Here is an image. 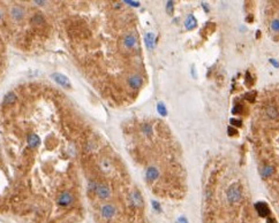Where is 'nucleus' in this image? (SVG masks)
Segmentation results:
<instances>
[{
    "label": "nucleus",
    "instance_id": "nucleus-1",
    "mask_svg": "<svg viewBox=\"0 0 279 223\" xmlns=\"http://www.w3.org/2000/svg\"><path fill=\"white\" fill-rule=\"evenodd\" d=\"M227 199L231 204H235L241 200V189L238 185H232L227 190Z\"/></svg>",
    "mask_w": 279,
    "mask_h": 223
},
{
    "label": "nucleus",
    "instance_id": "nucleus-2",
    "mask_svg": "<svg viewBox=\"0 0 279 223\" xmlns=\"http://www.w3.org/2000/svg\"><path fill=\"white\" fill-rule=\"evenodd\" d=\"M255 209H256V212L258 213V215L262 216V217H266V216H269V214H270L269 206L265 204V203H263V201L256 203Z\"/></svg>",
    "mask_w": 279,
    "mask_h": 223
},
{
    "label": "nucleus",
    "instance_id": "nucleus-3",
    "mask_svg": "<svg viewBox=\"0 0 279 223\" xmlns=\"http://www.w3.org/2000/svg\"><path fill=\"white\" fill-rule=\"evenodd\" d=\"M51 77H52L54 81L57 82L58 84H60V85L65 86V87H68V86L71 85V83H69V80L67 78L65 75H62V74H59V72H54V74H52L51 75Z\"/></svg>",
    "mask_w": 279,
    "mask_h": 223
},
{
    "label": "nucleus",
    "instance_id": "nucleus-4",
    "mask_svg": "<svg viewBox=\"0 0 279 223\" xmlns=\"http://www.w3.org/2000/svg\"><path fill=\"white\" fill-rule=\"evenodd\" d=\"M128 84H129V86L134 87V89H138L143 84L142 77L140 76V75H133V76H130L128 78Z\"/></svg>",
    "mask_w": 279,
    "mask_h": 223
},
{
    "label": "nucleus",
    "instance_id": "nucleus-5",
    "mask_svg": "<svg viewBox=\"0 0 279 223\" xmlns=\"http://www.w3.org/2000/svg\"><path fill=\"white\" fill-rule=\"evenodd\" d=\"M72 200H73V198H72L71 193L65 192V193H62V195L59 197V199H58V205L65 207V206H68V205L71 204Z\"/></svg>",
    "mask_w": 279,
    "mask_h": 223
},
{
    "label": "nucleus",
    "instance_id": "nucleus-6",
    "mask_svg": "<svg viewBox=\"0 0 279 223\" xmlns=\"http://www.w3.org/2000/svg\"><path fill=\"white\" fill-rule=\"evenodd\" d=\"M114 213H115V208L112 205H105L102 207V215L105 218H111L114 215Z\"/></svg>",
    "mask_w": 279,
    "mask_h": 223
},
{
    "label": "nucleus",
    "instance_id": "nucleus-7",
    "mask_svg": "<svg viewBox=\"0 0 279 223\" xmlns=\"http://www.w3.org/2000/svg\"><path fill=\"white\" fill-rule=\"evenodd\" d=\"M96 192H97L98 197L103 198V199H104V198H107V197L110 195V189L104 184L98 185V186H97V189H96Z\"/></svg>",
    "mask_w": 279,
    "mask_h": 223
},
{
    "label": "nucleus",
    "instance_id": "nucleus-8",
    "mask_svg": "<svg viewBox=\"0 0 279 223\" xmlns=\"http://www.w3.org/2000/svg\"><path fill=\"white\" fill-rule=\"evenodd\" d=\"M123 44H125V46L128 48L134 47L135 44H136V37L133 36V35H127V36L125 37V39H123Z\"/></svg>",
    "mask_w": 279,
    "mask_h": 223
},
{
    "label": "nucleus",
    "instance_id": "nucleus-9",
    "mask_svg": "<svg viewBox=\"0 0 279 223\" xmlns=\"http://www.w3.org/2000/svg\"><path fill=\"white\" fill-rule=\"evenodd\" d=\"M186 28L188 29V30H193V29L196 28V25H197V21H196V19L194 17V15H188V17H187V20H186Z\"/></svg>",
    "mask_w": 279,
    "mask_h": 223
},
{
    "label": "nucleus",
    "instance_id": "nucleus-10",
    "mask_svg": "<svg viewBox=\"0 0 279 223\" xmlns=\"http://www.w3.org/2000/svg\"><path fill=\"white\" fill-rule=\"evenodd\" d=\"M274 173V168L272 166H264L261 169V175L264 178H268L270 176H272Z\"/></svg>",
    "mask_w": 279,
    "mask_h": 223
},
{
    "label": "nucleus",
    "instance_id": "nucleus-11",
    "mask_svg": "<svg viewBox=\"0 0 279 223\" xmlns=\"http://www.w3.org/2000/svg\"><path fill=\"white\" fill-rule=\"evenodd\" d=\"M266 115L273 120L279 119V112L274 106H269V107L266 108Z\"/></svg>",
    "mask_w": 279,
    "mask_h": 223
},
{
    "label": "nucleus",
    "instance_id": "nucleus-12",
    "mask_svg": "<svg viewBox=\"0 0 279 223\" xmlns=\"http://www.w3.org/2000/svg\"><path fill=\"white\" fill-rule=\"evenodd\" d=\"M144 40H145L147 47L149 48V50H151V48L153 47V45H155V35L151 32L147 33L145 37H144Z\"/></svg>",
    "mask_w": 279,
    "mask_h": 223
},
{
    "label": "nucleus",
    "instance_id": "nucleus-13",
    "mask_svg": "<svg viewBox=\"0 0 279 223\" xmlns=\"http://www.w3.org/2000/svg\"><path fill=\"white\" fill-rule=\"evenodd\" d=\"M12 16L16 20H21L23 17V9L19 6H14L12 8Z\"/></svg>",
    "mask_w": 279,
    "mask_h": 223
},
{
    "label": "nucleus",
    "instance_id": "nucleus-14",
    "mask_svg": "<svg viewBox=\"0 0 279 223\" xmlns=\"http://www.w3.org/2000/svg\"><path fill=\"white\" fill-rule=\"evenodd\" d=\"M158 175H159V173H158V170H157L155 167H150L147 170V178L149 180H156L157 177H158Z\"/></svg>",
    "mask_w": 279,
    "mask_h": 223
},
{
    "label": "nucleus",
    "instance_id": "nucleus-15",
    "mask_svg": "<svg viewBox=\"0 0 279 223\" xmlns=\"http://www.w3.org/2000/svg\"><path fill=\"white\" fill-rule=\"evenodd\" d=\"M28 143L31 147H37L39 145V143H41V140H39V137H38L37 135L31 133V135H29L28 137Z\"/></svg>",
    "mask_w": 279,
    "mask_h": 223
},
{
    "label": "nucleus",
    "instance_id": "nucleus-16",
    "mask_svg": "<svg viewBox=\"0 0 279 223\" xmlns=\"http://www.w3.org/2000/svg\"><path fill=\"white\" fill-rule=\"evenodd\" d=\"M132 200L133 203H134V205L135 206H142V198H141V195H140V193L138 192H135V193H133L132 195Z\"/></svg>",
    "mask_w": 279,
    "mask_h": 223
},
{
    "label": "nucleus",
    "instance_id": "nucleus-17",
    "mask_svg": "<svg viewBox=\"0 0 279 223\" xmlns=\"http://www.w3.org/2000/svg\"><path fill=\"white\" fill-rule=\"evenodd\" d=\"M15 99H16V97H15L14 93H7V95H5V98H4V104L5 105H8V104H13L15 101Z\"/></svg>",
    "mask_w": 279,
    "mask_h": 223
},
{
    "label": "nucleus",
    "instance_id": "nucleus-18",
    "mask_svg": "<svg viewBox=\"0 0 279 223\" xmlns=\"http://www.w3.org/2000/svg\"><path fill=\"white\" fill-rule=\"evenodd\" d=\"M157 110H158V113L161 115H163V116H166L167 115V110H166V107L165 105L163 104V102H159V104L157 105Z\"/></svg>",
    "mask_w": 279,
    "mask_h": 223
},
{
    "label": "nucleus",
    "instance_id": "nucleus-19",
    "mask_svg": "<svg viewBox=\"0 0 279 223\" xmlns=\"http://www.w3.org/2000/svg\"><path fill=\"white\" fill-rule=\"evenodd\" d=\"M271 30L274 32H279V19H276L271 22Z\"/></svg>",
    "mask_w": 279,
    "mask_h": 223
},
{
    "label": "nucleus",
    "instance_id": "nucleus-20",
    "mask_svg": "<svg viewBox=\"0 0 279 223\" xmlns=\"http://www.w3.org/2000/svg\"><path fill=\"white\" fill-rule=\"evenodd\" d=\"M255 97H256V92L255 91H253V92H249V93H247L246 95H245V98H246L249 102H254V100H255Z\"/></svg>",
    "mask_w": 279,
    "mask_h": 223
},
{
    "label": "nucleus",
    "instance_id": "nucleus-21",
    "mask_svg": "<svg viewBox=\"0 0 279 223\" xmlns=\"http://www.w3.org/2000/svg\"><path fill=\"white\" fill-rule=\"evenodd\" d=\"M253 83H254V81H253V77H251L250 72H249V71H247L246 72V84L248 86H251L253 85Z\"/></svg>",
    "mask_w": 279,
    "mask_h": 223
},
{
    "label": "nucleus",
    "instance_id": "nucleus-22",
    "mask_svg": "<svg viewBox=\"0 0 279 223\" xmlns=\"http://www.w3.org/2000/svg\"><path fill=\"white\" fill-rule=\"evenodd\" d=\"M241 112H242V107L240 105H235L234 108L232 109V113H233V114H240Z\"/></svg>",
    "mask_w": 279,
    "mask_h": 223
},
{
    "label": "nucleus",
    "instance_id": "nucleus-23",
    "mask_svg": "<svg viewBox=\"0 0 279 223\" xmlns=\"http://www.w3.org/2000/svg\"><path fill=\"white\" fill-rule=\"evenodd\" d=\"M152 204V207H153V209H156L157 212H161V205L158 204L157 201H155V200H152L151 201Z\"/></svg>",
    "mask_w": 279,
    "mask_h": 223
},
{
    "label": "nucleus",
    "instance_id": "nucleus-24",
    "mask_svg": "<svg viewBox=\"0 0 279 223\" xmlns=\"http://www.w3.org/2000/svg\"><path fill=\"white\" fill-rule=\"evenodd\" d=\"M232 125H235V127H241V121L240 120H235V119H231L230 120Z\"/></svg>",
    "mask_w": 279,
    "mask_h": 223
},
{
    "label": "nucleus",
    "instance_id": "nucleus-25",
    "mask_svg": "<svg viewBox=\"0 0 279 223\" xmlns=\"http://www.w3.org/2000/svg\"><path fill=\"white\" fill-rule=\"evenodd\" d=\"M143 130H144V132L147 133V135H150V132H152V128L149 124H144L143 125Z\"/></svg>",
    "mask_w": 279,
    "mask_h": 223
},
{
    "label": "nucleus",
    "instance_id": "nucleus-26",
    "mask_svg": "<svg viewBox=\"0 0 279 223\" xmlns=\"http://www.w3.org/2000/svg\"><path fill=\"white\" fill-rule=\"evenodd\" d=\"M33 21L35 22V23H42V22H43V17L41 16V15H35V16H33Z\"/></svg>",
    "mask_w": 279,
    "mask_h": 223
},
{
    "label": "nucleus",
    "instance_id": "nucleus-27",
    "mask_svg": "<svg viewBox=\"0 0 279 223\" xmlns=\"http://www.w3.org/2000/svg\"><path fill=\"white\" fill-rule=\"evenodd\" d=\"M125 2H126V4H128V5H130V6H135V7H138V6H140V2H138V1H130V0H125Z\"/></svg>",
    "mask_w": 279,
    "mask_h": 223
},
{
    "label": "nucleus",
    "instance_id": "nucleus-28",
    "mask_svg": "<svg viewBox=\"0 0 279 223\" xmlns=\"http://www.w3.org/2000/svg\"><path fill=\"white\" fill-rule=\"evenodd\" d=\"M227 131H228V135H230V136H235V135L238 133L237 130H235V129H233V128H231V127H228Z\"/></svg>",
    "mask_w": 279,
    "mask_h": 223
},
{
    "label": "nucleus",
    "instance_id": "nucleus-29",
    "mask_svg": "<svg viewBox=\"0 0 279 223\" xmlns=\"http://www.w3.org/2000/svg\"><path fill=\"white\" fill-rule=\"evenodd\" d=\"M176 223H188V220L184 217V216H180V217L178 218Z\"/></svg>",
    "mask_w": 279,
    "mask_h": 223
},
{
    "label": "nucleus",
    "instance_id": "nucleus-30",
    "mask_svg": "<svg viewBox=\"0 0 279 223\" xmlns=\"http://www.w3.org/2000/svg\"><path fill=\"white\" fill-rule=\"evenodd\" d=\"M172 9H173V1H169L167 2V12H172Z\"/></svg>",
    "mask_w": 279,
    "mask_h": 223
},
{
    "label": "nucleus",
    "instance_id": "nucleus-31",
    "mask_svg": "<svg viewBox=\"0 0 279 223\" xmlns=\"http://www.w3.org/2000/svg\"><path fill=\"white\" fill-rule=\"evenodd\" d=\"M269 61H270V63H272V65H273V67H276V68H278V67H279V62H277L276 60H273V59H270Z\"/></svg>",
    "mask_w": 279,
    "mask_h": 223
},
{
    "label": "nucleus",
    "instance_id": "nucleus-32",
    "mask_svg": "<svg viewBox=\"0 0 279 223\" xmlns=\"http://www.w3.org/2000/svg\"><path fill=\"white\" fill-rule=\"evenodd\" d=\"M268 223H276L274 218H268Z\"/></svg>",
    "mask_w": 279,
    "mask_h": 223
},
{
    "label": "nucleus",
    "instance_id": "nucleus-33",
    "mask_svg": "<svg viewBox=\"0 0 279 223\" xmlns=\"http://www.w3.org/2000/svg\"><path fill=\"white\" fill-rule=\"evenodd\" d=\"M202 6H203V8H204V9H205V12H208V10H209L208 6H205V4H204V2H203V4H202Z\"/></svg>",
    "mask_w": 279,
    "mask_h": 223
}]
</instances>
